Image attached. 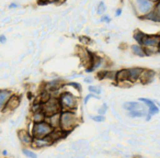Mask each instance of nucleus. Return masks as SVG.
<instances>
[{
	"mask_svg": "<svg viewBox=\"0 0 160 158\" xmlns=\"http://www.w3.org/2000/svg\"><path fill=\"white\" fill-rule=\"evenodd\" d=\"M79 125V116L77 111H70V110H64L60 112V129L67 133L76 129Z\"/></svg>",
	"mask_w": 160,
	"mask_h": 158,
	"instance_id": "1",
	"label": "nucleus"
},
{
	"mask_svg": "<svg viewBox=\"0 0 160 158\" xmlns=\"http://www.w3.org/2000/svg\"><path fill=\"white\" fill-rule=\"evenodd\" d=\"M133 38L136 44L144 46L145 48L158 47L160 42V34H147L142 32L140 30H135L133 33Z\"/></svg>",
	"mask_w": 160,
	"mask_h": 158,
	"instance_id": "2",
	"label": "nucleus"
},
{
	"mask_svg": "<svg viewBox=\"0 0 160 158\" xmlns=\"http://www.w3.org/2000/svg\"><path fill=\"white\" fill-rule=\"evenodd\" d=\"M62 111L64 110H70V111H77L79 105V97L73 94L69 90H62V92L58 96Z\"/></svg>",
	"mask_w": 160,
	"mask_h": 158,
	"instance_id": "3",
	"label": "nucleus"
},
{
	"mask_svg": "<svg viewBox=\"0 0 160 158\" xmlns=\"http://www.w3.org/2000/svg\"><path fill=\"white\" fill-rule=\"evenodd\" d=\"M53 127L49 125V123L46 120L42 121L38 123H33L32 122V129H31V134L33 135L34 138H42V137H47L52 134L53 132Z\"/></svg>",
	"mask_w": 160,
	"mask_h": 158,
	"instance_id": "4",
	"label": "nucleus"
},
{
	"mask_svg": "<svg viewBox=\"0 0 160 158\" xmlns=\"http://www.w3.org/2000/svg\"><path fill=\"white\" fill-rule=\"evenodd\" d=\"M131 3L134 12L138 18H142L151 10H153V6H155V3L150 0H131Z\"/></svg>",
	"mask_w": 160,
	"mask_h": 158,
	"instance_id": "5",
	"label": "nucleus"
},
{
	"mask_svg": "<svg viewBox=\"0 0 160 158\" xmlns=\"http://www.w3.org/2000/svg\"><path fill=\"white\" fill-rule=\"evenodd\" d=\"M59 112H62V108H60L58 98L52 97L49 100L43 103V113L45 114L46 118L49 115H53L55 113H59Z\"/></svg>",
	"mask_w": 160,
	"mask_h": 158,
	"instance_id": "6",
	"label": "nucleus"
},
{
	"mask_svg": "<svg viewBox=\"0 0 160 158\" xmlns=\"http://www.w3.org/2000/svg\"><path fill=\"white\" fill-rule=\"evenodd\" d=\"M18 138L21 144L23 145V147H31L34 140L31 132L28 131V130H20V131H18Z\"/></svg>",
	"mask_w": 160,
	"mask_h": 158,
	"instance_id": "7",
	"label": "nucleus"
},
{
	"mask_svg": "<svg viewBox=\"0 0 160 158\" xmlns=\"http://www.w3.org/2000/svg\"><path fill=\"white\" fill-rule=\"evenodd\" d=\"M144 69L145 68H142V67H132V68H127V70H128V81L131 85L139 83Z\"/></svg>",
	"mask_w": 160,
	"mask_h": 158,
	"instance_id": "8",
	"label": "nucleus"
},
{
	"mask_svg": "<svg viewBox=\"0 0 160 158\" xmlns=\"http://www.w3.org/2000/svg\"><path fill=\"white\" fill-rule=\"evenodd\" d=\"M20 102H21V97L18 96V94H14L9 99V101L7 102V104L5 105L3 110L1 112L6 113V112H12L17 109V108L20 105Z\"/></svg>",
	"mask_w": 160,
	"mask_h": 158,
	"instance_id": "9",
	"label": "nucleus"
},
{
	"mask_svg": "<svg viewBox=\"0 0 160 158\" xmlns=\"http://www.w3.org/2000/svg\"><path fill=\"white\" fill-rule=\"evenodd\" d=\"M115 84L118 86H124L125 84H128V85L131 86V84H129V81H128V70H127V68L116 70Z\"/></svg>",
	"mask_w": 160,
	"mask_h": 158,
	"instance_id": "10",
	"label": "nucleus"
},
{
	"mask_svg": "<svg viewBox=\"0 0 160 158\" xmlns=\"http://www.w3.org/2000/svg\"><path fill=\"white\" fill-rule=\"evenodd\" d=\"M53 144L54 143L52 142V140L49 138V136H47V137H42V138H34L33 143H32L31 148L43 149V148H45V147H48Z\"/></svg>",
	"mask_w": 160,
	"mask_h": 158,
	"instance_id": "11",
	"label": "nucleus"
},
{
	"mask_svg": "<svg viewBox=\"0 0 160 158\" xmlns=\"http://www.w3.org/2000/svg\"><path fill=\"white\" fill-rule=\"evenodd\" d=\"M13 96V91L10 89H0V111H2L9 99Z\"/></svg>",
	"mask_w": 160,
	"mask_h": 158,
	"instance_id": "12",
	"label": "nucleus"
},
{
	"mask_svg": "<svg viewBox=\"0 0 160 158\" xmlns=\"http://www.w3.org/2000/svg\"><path fill=\"white\" fill-rule=\"evenodd\" d=\"M156 73L151 69H144L142 74V77H140L139 83L142 84V85H148V84L152 83L153 79H155Z\"/></svg>",
	"mask_w": 160,
	"mask_h": 158,
	"instance_id": "13",
	"label": "nucleus"
},
{
	"mask_svg": "<svg viewBox=\"0 0 160 158\" xmlns=\"http://www.w3.org/2000/svg\"><path fill=\"white\" fill-rule=\"evenodd\" d=\"M123 109L125 111H134V110H140V109H147L142 103H140L139 101H126L123 103Z\"/></svg>",
	"mask_w": 160,
	"mask_h": 158,
	"instance_id": "14",
	"label": "nucleus"
},
{
	"mask_svg": "<svg viewBox=\"0 0 160 158\" xmlns=\"http://www.w3.org/2000/svg\"><path fill=\"white\" fill-rule=\"evenodd\" d=\"M46 121L49 123L53 130H59L60 129V112L55 113L53 115H49L46 118Z\"/></svg>",
	"mask_w": 160,
	"mask_h": 158,
	"instance_id": "15",
	"label": "nucleus"
},
{
	"mask_svg": "<svg viewBox=\"0 0 160 158\" xmlns=\"http://www.w3.org/2000/svg\"><path fill=\"white\" fill-rule=\"evenodd\" d=\"M129 48H131V52L133 53V55L138 56V57H147L146 49H145V47L142 46V45L132 44Z\"/></svg>",
	"mask_w": 160,
	"mask_h": 158,
	"instance_id": "16",
	"label": "nucleus"
},
{
	"mask_svg": "<svg viewBox=\"0 0 160 158\" xmlns=\"http://www.w3.org/2000/svg\"><path fill=\"white\" fill-rule=\"evenodd\" d=\"M147 114V109L134 110V111L127 112V116L131 119H145Z\"/></svg>",
	"mask_w": 160,
	"mask_h": 158,
	"instance_id": "17",
	"label": "nucleus"
},
{
	"mask_svg": "<svg viewBox=\"0 0 160 158\" xmlns=\"http://www.w3.org/2000/svg\"><path fill=\"white\" fill-rule=\"evenodd\" d=\"M142 20H147V21H151V22H156V23H160V16L155 11V10H151L150 12H148L147 14H145L144 17H142Z\"/></svg>",
	"mask_w": 160,
	"mask_h": 158,
	"instance_id": "18",
	"label": "nucleus"
},
{
	"mask_svg": "<svg viewBox=\"0 0 160 158\" xmlns=\"http://www.w3.org/2000/svg\"><path fill=\"white\" fill-rule=\"evenodd\" d=\"M21 151H22V154L27 158H38V157L36 151H34L33 148H31V147H22Z\"/></svg>",
	"mask_w": 160,
	"mask_h": 158,
	"instance_id": "19",
	"label": "nucleus"
},
{
	"mask_svg": "<svg viewBox=\"0 0 160 158\" xmlns=\"http://www.w3.org/2000/svg\"><path fill=\"white\" fill-rule=\"evenodd\" d=\"M46 120V116L43 112H36V113H31V122L33 123H38L42 121Z\"/></svg>",
	"mask_w": 160,
	"mask_h": 158,
	"instance_id": "20",
	"label": "nucleus"
},
{
	"mask_svg": "<svg viewBox=\"0 0 160 158\" xmlns=\"http://www.w3.org/2000/svg\"><path fill=\"white\" fill-rule=\"evenodd\" d=\"M88 91L90 94H93L96 96H100L102 94V88L99 87V86H93V85H89L88 86Z\"/></svg>",
	"mask_w": 160,
	"mask_h": 158,
	"instance_id": "21",
	"label": "nucleus"
},
{
	"mask_svg": "<svg viewBox=\"0 0 160 158\" xmlns=\"http://www.w3.org/2000/svg\"><path fill=\"white\" fill-rule=\"evenodd\" d=\"M64 86H68V87H71L73 88L75 90H77L79 94H81V91H82V87H81V85H80L79 83H76V81H71V83H68V84H64Z\"/></svg>",
	"mask_w": 160,
	"mask_h": 158,
	"instance_id": "22",
	"label": "nucleus"
},
{
	"mask_svg": "<svg viewBox=\"0 0 160 158\" xmlns=\"http://www.w3.org/2000/svg\"><path fill=\"white\" fill-rule=\"evenodd\" d=\"M105 11H107V6H105L104 1H100L98 7H97V13L99 16H103L105 13Z\"/></svg>",
	"mask_w": 160,
	"mask_h": 158,
	"instance_id": "23",
	"label": "nucleus"
},
{
	"mask_svg": "<svg viewBox=\"0 0 160 158\" xmlns=\"http://www.w3.org/2000/svg\"><path fill=\"white\" fill-rule=\"evenodd\" d=\"M137 101H139L140 103H142L146 108H149V107H151V105L155 104V100H151V99H149V98H138Z\"/></svg>",
	"mask_w": 160,
	"mask_h": 158,
	"instance_id": "24",
	"label": "nucleus"
},
{
	"mask_svg": "<svg viewBox=\"0 0 160 158\" xmlns=\"http://www.w3.org/2000/svg\"><path fill=\"white\" fill-rule=\"evenodd\" d=\"M159 112H160V109L157 107V105H156V103L153 105H151V107L147 108V113L150 114L151 116L156 115V114H158Z\"/></svg>",
	"mask_w": 160,
	"mask_h": 158,
	"instance_id": "25",
	"label": "nucleus"
},
{
	"mask_svg": "<svg viewBox=\"0 0 160 158\" xmlns=\"http://www.w3.org/2000/svg\"><path fill=\"white\" fill-rule=\"evenodd\" d=\"M90 119H91L93 122L96 123H103L105 121V116L104 115H101V114H96V115H91L90 116Z\"/></svg>",
	"mask_w": 160,
	"mask_h": 158,
	"instance_id": "26",
	"label": "nucleus"
},
{
	"mask_svg": "<svg viewBox=\"0 0 160 158\" xmlns=\"http://www.w3.org/2000/svg\"><path fill=\"white\" fill-rule=\"evenodd\" d=\"M108 109H109V107H108L107 103H103L102 107L99 108V109H98V114H101V115H104V114L107 113Z\"/></svg>",
	"mask_w": 160,
	"mask_h": 158,
	"instance_id": "27",
	"label": "nucleus"
},
{
	"mask_svg": "<svg viewBox=\"0 0 160 158\" xmlns=\"http://www.w3.org/2000/svg\"><path fill=\"white\" fill-rule=\"evenodd\" d=\"M100 21L102 23H108V24H109V23L111 22V18H110V16H108V14H103V16H101Z\"/></svg>",
	"mask_w": 160,
	"mask_h": 158,
	"instance_id": "28",
	"label": "nucleus"
},
{
	"mask_svg": "<svg viewBox=\"0 0 160 158\" xmlns=\"http://www.w3.org/2000/svg\"><path fill=\"white\" fill-rule=\"evenodd\" d=\"M153 10H155V11L160 16V0H159V1H157V3H155V6H153Z\"/></svg>",
	"mask_w": 160,
	"mask_h": 158,
	"instance_id": "29",
	"label": "nucleus"
},
{
	"mask_svg": "<svg viewBox=\"0 0 160 158\" xmlns=\"http://www.w3.org/2000/svg\"><path fill=\"white\" fill-rule=\"evenodd\" d=\"M83 81H85L86 84H88V85H92V83H93V79L90 77H86L85 79H83Z\"/></svg>",
	"mask_w": 160,
	"mask_h": 158,
	"instance_id": "30",
	"label": "nucleus"
},
{
	"mask_svg": "<svg viewBox=\"0 0 160 158\" xmlns=\"http://www.w3.org/2000/svg\"><path fill=\"white\" fill-rule=\"evenodd\" d=\"M5 43H7V38H6V35L1 34L0 35V44H5Z\"/></svg>",
	"mask_w": 160,
	"mask_h": 158,
	"instance_id": "31",
	"label": "nucleus"
},
{
	"mask_svg": "<svg viewBox=\"0 0 160 158\" xmlns=\"http://www.w3.org/2000/svg\"><path fill=\"white\" fill-rule=\"evenodd\" d=\"M121 14H122V9H121V8H118V9L115 10V17H120Z\"/></svg>",
	"mask_w": 160,
	"mask_h": 158,
	"instance_id": "32",
	"label": "nucleus"
},
{
	"mask_svg": "<svg viewBox=\"0 0 160 158\" xmlns=\"http://www.w3.org/2000/svg\"><path fill=\"white\" fill-rule=\"evenodd\" d=\"M151 118H152V116H151L150 114L147 113V114H146V116H145V121H146V122H149V121L151 120Z\"/></svg>",
	"mask_w": 160,
	"mask_h": 158,
	"instance_id": "33",
	"label": "nucleus"
},
{
	"mask_svg": "<svg viewBox=\"0 0 160 158\" xmlns=\"http://www.w3.org/2000/svg\"><path fill=\"white\" fill-rule=\"evenodd\" d=\"M17 7H18V5H17V3H11V5L9 6L10 9H12V8H17Z\"/></svg>",
	"mask_w": 160,
	"mask_h": 158,
	"instance_id": "34",
	"label": "nucleus"
},
{
	"mask_svg": "<svg viewBox=\"0 0 160 158\" xmlns=\"http://www.w3.org/2000/svg\"><path fill=\"white\" fill-rule=\"evenodd\" d=\"M1 154H2V156H7L8 155V151L7 150H2V151H1Z\"/></svg>",
	"mask_w": 160,
	"mask_h": 158,
	"instance_id": "35",
	"label": "nucleus"
},
{
	"mask_svg": "<svg viewBox=\"0 0 160 158\" xmlns=\"http://www.w3.org/2000/svg\"><path fill=\"white\" fill-rule=\"evenodd\" d=\"M155 103H156V105H157V107H158V108H159V109H160V102H159V101L155 100Z\"/></svg>",
	"mask_w": 160,
	"mask_h": 158,
	"instance_id": "36",
	"label": "nucleus"
},
{
	"mask_svg": "<svg viewBox=\"0 0 160 158\" xmlns=\"http://www.w3.org/2000/svg\"><path fill=\"white\" fill-rule=\"evenodd\" d=\"M158 54H160V42H159V45H158Z\"/></svg>",
	"mask_w": 160,
	"mask_h": 158,
	"instance_id": "37",
	"label": "nucleus"
},
{
	"mask_svg": "<svg viewBox=\"0 0 160 158\" xmlns=\"http://www.w3.org/2000/svg\"><path fill=\"white\" fill-rule=\"evenodd\" d=\"M150 1H152V3H157V1H159V0H150Z\"/></svg>",
	"mask_w": 160,
	"mask_h": 158,
	"instance_id": "38",
	"label": "nucleus"
},
{
	"mask_svg": "<svg viewBox=\"0 0 160 158\" xmlns=\"http://www.w3.org/2000/svg\"><path fill=\"white\" fill-rule=\"evenodd\" d=\"M1 158H3V157H1Z\"/></svg>",
	"mask_w": 160,
	"mask_h": 158,
	"instance_id": "39",
	"label": "nucleus"
}]
</instances>
